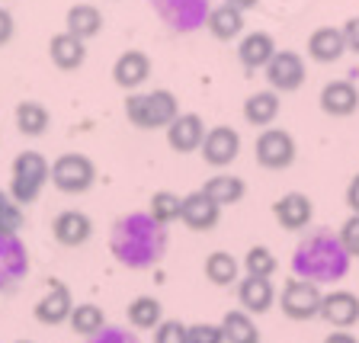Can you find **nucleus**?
<instances>
[{"label":"nucleus","instance_id":"1","mask_svg":"<svg viewBox=\"0 0 359 343\" xmlns=\"http://www.w3.org/2000/svg\"><path fill=\"white\" fill-rule=\"evenodd\" d=\"M109 250L128 269L154 267L167 250V224H161L151 212L122 215L109 231Z\"/></svg>","mask_w":359,"mask_h":343},{"label":"nucleus","instance_id":"2","mask_svg":"<svg viewBox=\"0 0 359 343\" xmlns=\"http://www.w3.org/2000/svg\"><path fill=\"white\" fill-rule=\"evenodd\" d=\"M350 260L353 257L344 250L340 238L330 228H318L311 231L292 254V273L295 279H308L314 285H327V283H340L350 273Z\"/></svg>","mask_w":359,"mask_h":343},{"label":"nucleus","instance_id":"3","mask_svg":"<svg viewBox=\"0 0 359 343\" xmlns=\"http://www.w3.org/2000/svg\"><path fill=\"white\" fill-rule=\"evenodd\" d=\"M177 116H180V100L164 87L144 90V93H128L126 97V119L135 128H144V132L167 128Z\"/></svg>","mask_w":359,"mask_h":343},{"label":"nucleus","instance_id":"4","mask_svg":"<svg viewBox=\"0 0 359 343\" xmlns=\"http://www.w3.org/2000/svg\"><path fill=\"white\" fill-rule=\"evenodd\" d=\"M52 180V164L42 151H20L13 157V170H10V199L16 206H29L39 199L45 183Z\"/></svg>","mask_w":359,"mask_h":343},{"label":"nucleus","instance_id":"5","mask_svg":"<svg viewBox=\"0 0 359 343\" xmlns=\"http://www.w3.org/2000/svg\"><path fill=\"white\" fill-rule=\"evenodd\" d=\"M52 183L58 193L81 196L97 183V167H93V161H90L87 154L67 151V154H61L52 164Z\"/></svg>","mask_w":359,"mask_h":343},{"label":"nucleus","instance_id":"6","mask_svg":"<svg viewBox=\"0 0 359 343\" xmlns=\"http://www.w3.org/2000/svg\"><path fill=\"white\" fill-rule=\"evenodd\" d=\"M254 154H257V164L266 167V170H285V167H292V161H295V138H292L285 128L269 126L257 135Z\"/></svg>","mask_w":359,"mask_h":343},{"label":"nucleus","instance_id":"7","mask_svg":"<svg viewBox=\"0 0 359 343\" xmlns=\"http://www.w3.org/2000/svg\"><path fill=\"white\" fill-rule=\"evenodd\" d=\"M321 299H324V292L318 289V285L308 283V279H295V276H292L289 283L283 285V292H279V305H283V311L289 314L292 321L318 318Z\"/></svg>","mask_w":359,"mask_h":343},{"label":"nucleus","instance_id":"8","mask_svg":"<svg viewBox=\"0 0 359 343\" xmlns=\"http://www.w3.org/2000/svg\"><path fill=\"white\" fill-rule=\"evenodd\" d=\"M29 276V250L20 234H0V292H13Z\"/></svg>","mask_w":359,"mask_h":343},{"label":"nucleus","instance_id":"9","mask_svg":"<svg viewBox=\"0 0 359 343\" xmlns=\"http://www.w3.org/2000/svg\"><path fill=\"white\" fill-rule=\"evenodd\" d=\"M263 71H266L269 87L279 90V93H292V90H299L305 83V61H302L299 52H289V48L273 55Z\"/></svg>","mask_w":359,"mask_h":343},{"label":"nucleus","instance_id":"10","mask_svg":"<svg viewBox=\"0 0 359 343\" xmlns=\"http://www.w3.org/2000/svg\"><path fill=\"white\" fill-rule=\"evenodd\" d=\"M205 122L196 116V112H180L177 119L167 126V144H170L177 154H193L202 148L205 142Z\"/></svg>","mask_w":359,"mask_h":343},{"label":"nucleus","instance_id":"11","mask_svg":"<svg viewBox=\"0 0 359 343\" xmlns=\"http://www.w3.org/2000/svg\"><path fill=\"white\" fill-rule=\"evenodd\" d=\"M199 151L209 167H228L241 154V135L231 126H215L205 132V142Z\"/></svg>","mask_w":359,"mask_h":343},{"label":"nucleus","instance_id":"12","mask_svg":"<svg viewBox=\"0 0 359 343\" xmlns=\"http://www.w3.org/2000/svg\"><path fill=\"white\" fill-rule=\"evenodd\" d=\"M71 308H74L71 289H67L65 283H52V285H48V292H45L42 299L36 302L32 314H36L39 324H48V328H55V324H65L67 318H71Z\"/></svg>","mask_w":359,"mask_h":343},{"label":"nucleus","instance_id":"13","mask_svg":"<svg viewBox=\"0 0 359 343\" xmlns=\"http://www.w3.org/2000/svg\"><path fill=\"white\" fill-rule=\"evenodd\" d=\"M222 218V209H218L215 202L209 196L202 193H189L183 196V206H180V222L187 224L189 231H212Z\"/></svg>","mask_w":359,"mask_h":343},{"label":"nucleus","instance_id":"14","mask_svg":"<svg viewBox=\"0 0 359 343\" xmlns=\"http://www.w3.org/2000/svg\"><path fill=\"white\" fill-rule=\"evenodd\" d=\"M318 318L334 324V330H350L353 324H359V299L353 292H327L321 299Z\"/></svg>","mask_w":359,"mask_h":343},{"label":"nucleus","instance_id":"15","mask_svg":"<svg viewBox=\"0 0 359 343\" xmlns=\"http://www.w3.org/2000/svg\"><path fill=\"white\" fill-rule=\"evenodd\" d=\"M52 231H55V241H58L61 247H83L90 241V234H93V222H90L87 212L65 209L55 215Z\"/></svg>","mask_w":359,"mask_h":343},{"label":"nucleus","instance_id":"16","mask_svg":"<svg viewBox=\"0 0 359 343\" xmlns=\"http://www.w3.org/2000/svg\"><path fill=\"white\" fill-rule=\"evenodd\" d=\"M273 215H276L279 228H285V231H305L314 215V206L305 193H285L283 199L273 202Z\"/></svg>","mask_w":359,"mask_h":343},{"label":"nucleus","instance_id":"17","mask_svg":"<svg viewBox=\"0 0 359 343\" xmlns=\"http://www.w3.org/2000/svg\"><path fill=\"white\" fill-rule=\"evenodd\" d=\"M148 77H151V58L144 52H138V48L122 52L119 58H116V65H112V81L119 83L122 90L142 87Z\"/></svg>","mask_w":359,"mask_h":343},{"label":"nucleus","instance_id":"18","mask_svg":"<svg viewBox=\"0 0 359 343\" xmlns=\"http://www.w3.org/2000/svg\"><path fill=\"white\" fill-rule=\"evenodd\" d=\"M238 302H241V311L263 314L276 305V289H273L269 279L244 276V279H238Z\"/></svg>","mask_w":359,"mask_h":343},{"label":"nucleus","instance_id":"19","mask_svg":"<svg viewBox=\"0 0 359 343\" xmlns=\"http://www.w3.org/2000/svg\"><path fill=\"white\" fill-rule=\"evenodd\" d=\"M344 52H346V42H344V32L337 26H318L308 36V55L318 65H334V61L344 58Z\"/></svg>","mask_w":359,"mask_h":343},{"label":"nucleus","instance_id":"20","mask_svg":"<svg viewBox=\"0 0 359 343\" xmlns=\"http://www.w3.org/2000/svg\"><path fill=\"white\" fill-rule=\"evenodd\" d=\"M318 103H321V109L327 112V116H353L359 106V90L353 87L350 81H330L324 83L321 97H318Z\"/></svg>","mask_w":359,"mask_h":343},{"label":"nucleus","instance_id":"21","mask_svg":"<svg viewBox=\"0 0 359 343\" xmlns=\"http://www.w3.org/2000/svg\"><path fill=\"white\" fill-rule=\"evenodd\" d=\"M48 55H52V65L58 71H77L87 61V45H83V39L71 36V32H58L48 42Z\"/></svg>","mask_w":359,"mask_h":343},{"label":"nucleus","instance_id":"22","mask_svg":"<svg viewBox=\"0 0 359 343\" xmlns=\"http://www.w3.org/2000/svg\"><path fill=\"white\" fill-rule=\"evenodd\" d=\"M276 55V42L269 32H250V36L241 39L238 45V58L247 71H257V67H266L269 58Z\"/></svg>","mask_w":359,"mask_h":343},{"label":"nucleus","instance_id":"23","mask_svg":"<svg viewBox=\"0 0 359 343\" xmlns=\"http://www.w3.org/2000/svg\"><path fill=\"white\" fill-rule=\"evenodd\" d=\"M205 26H209V32L218 42H231V39H238L241 32H244V13L234 10L231 4H218V7L209 10Z\"/></svg>","mask_w":359,"mask_h":343},{"label":"nucleus","instance_id":"24","mask_svg":"<svg viewBox=\"0 0 359 343\" xmlns=\"http://www.w3.org/2000/svg\"><path fill=\"white\" fill-rule=\"evenodd\" d=\"M279 116V97L276 90H257L244 100V119L257 128H269Z\"/></svg>","mask_w":359,"mask_h":343},{"label":"nucleus","instance_id":"25","mask_svg":"<svg viewBox=\"0 0 359 343\" xmlns=\"http://www.w3.org/2000/svg\"><path fill=\"white\" fill-rule=\"evenodd\" d=\"M202 193L209 196V199L215 202L218 209H224V206H234V202L244 199L247 183H244L241 177H234V173H215V177L205 180Z\"/></svg>","mask_w":359,"mask_h":343},{"label":"nucleus","instance_id":"26","mask_svg":"<svg viewBox=\"0 0 359 343\" xmlns=\"http://www.w3.org/2000/svg\"><path fill=\"white\" fill-rule=\"evenodd\" d=\"M100 29H103V13H100L93 4H74V7L67 10L65 32H71V36L87 42V39H93Z\"/></svg>","mask_w":359,"mask_h":343},{"label":"nucleus","instance_id":"27","mask_svg":"<svg viewBox=\"0 0 359 343\" xmlns=\"http://www.w3.org/2000/svg\"><path fill=\"white\" fill-rule=\"evenodd\" d=\"M16 128H20L22 135H29V138H39V135L48 132V126H52V112L45 109L39 100H22L20 106H16Z\"/></svg>","mask_w":359,"mask_h":343},{"label":"nucleus","instance_id":"28","mask_svg":"<svg viewBox=\"0 0 359 343\" xmlns=\"http://www.w3.org/2000/svg\"><path fill=\"white\" fill-rule=\"evenodd\" d=\"M241 263L234 254H228V250H212L209 257H205V279H209L212 285H234L241 279Z\"/></svg>","mask_w":359,"mask_h":343},{"label":"nucleus","instance_id":"29","mask_svg":"<svg viewBox=\"0 0 359 343\" xmlns=\"http://www.w3.org/2000/svg\"><path fill=\"white\" fill-rule=\"evenodd\" d=\"M126 318L135 330H157V324L164 321V305H161L154 295H138V299L128 305Z\"/></svg>","mask_w":359,"mask_h":343},{"label":"nucleus","instance_id":"30","mask_svg":"<svg viewBox=\"0 0 359 343\" xmlns=\"http://www.w3.org/2000/svg\"><path fill=\"white\" fill-rule=\"evenodd\" d=\"M222 334L224 343H260V330H257L254 318L241 308H234L222 318Z\"/></svg>","mask_w":359,"mask_h":343},{"label":"nucleus","instance_id":"31","mask_svg":"<svg viewBox=\"0 0 359 343\" xmlns=\"http://www.w3.org/2000/svg\"><path fill=\"white\" fill-rule=\"evenodd\" d=\"M67 324H71V330H74L77 337H93V334H100V330L106 328V314H103V308H100V305L83 302V305L71 308Z\"/></svg>","mask_w":359,"mask_h":343},{"label":"nucleus","instance_id":"32","mask_svg":"<svg viewBox=\"0 0 359 343\" xmlns=\"http://www.w3.org/2000/svg\"><path fill=\"white\" fill-rule=\"evenodd\" d=\"M244 273L247 276H260V279H269L273 273H276V267H279V260L273 257V250L269 247H263V244H257V247H250L247 250V257H244Z\"/></svg>","mask_w":359,"mask_h":343},{"label":"nucleus","instance_id":"33","mask_svg":"<svg viewBox=\"0 0 359 343\" xmlns=\"http://www.w3.org/2000/svg\"><path fill=\"white\" fill-rule=\"evenodd\" d=\"M180 206H183V199H180L177 193H170V189H161V193L151 196L148 212L161 224H170V222H177V218H180Z\"/></svg>","mask_w":359,"mask_h":343},{"label":"nucleus","instance_id":"34","mask_svg":"<svg viewBox=\"0 0 359 343\" xmlns=\"http://www.w3.org/2000/svg\"><path fill=\"white\" fill-rule=\"evenodd\" d=\"M154 343H189V328L180 321H161L154 330Z\"/></svg>","mask_w":359,"mask_h":343},{"label":"nucleus","instance_id":"35","mask_svg":"<svg viewBox=\"0 0 359 343\" xmlns=\"http://www.w3.org/2000/svg\"><path fill=\"white\" fill-rule=\"evenodd\" d=\"M340 244L350 257H359V215H350L344 224H340V231H337Z\"/></svg>","mask_w":359,"mask_h":343},{"label":"nucleus","instance_id":"36","mask_svg":"<svg viewBox=\"0 0 359 343\" xmlns=\"http://www.w3.org/2000/svg\"><path fill=\"white\" fill-rule=\"evenodd\" d=\"M22 228V206H16L13 199L0 209V234H20Z\"/></svg>","mask_w":359,"mask_h":343},{"label":"nucleus","instance_id":"37","mask_svg":"<svg viewBox=\"0 0 359 343\" xmlns=\"http://www.w3.org/2000/svg\"><path fill=\"white\" fill-rule=\"evenodd\" d=\"M87 343H142L128 328H103L100 334L87 337Z\"/></svg>","mask_w":359,"mask_h":343},{"label":"nucleus","instance_id":"38","mask_svg":"<svg viewBox=\"0 0 359 343\" xmlns=\"http://www.w3.org/2000/svg\"><path fill=\"white\" fill-rule=\"evenodd\" d=\"M189 343H224L222 324H193L189 328Z\"/></svg>","mask_w":359,"mask_h":343},{"label":"nucleus","instance_id":"39","mask_svg":"<svg viewBox=\"0 0 359 343\" xmlns=\"http://www.w3.org/2000/svg\"><path fill=\"white\" fill-rule=\"evenodd\" d=\"M340 32H344L346 52H356L359 55V16H350V20L340 26Z\"/></svg>","mask_w":359,"mask_h":343},{"label":"nucleus","instance_id":"40","mask_svg":"<svg viewBox=\"0 0 359 343\" xmlns=\"http://www.w3.org/2000/svg\"><path fill=\"white\" fill-rule=\"evenodd\" d=\"M13 29H16L13 13H10V10H4V7H0V45H7L10 39H13Z\"/></svg>","mask_w":359,"mask_h":343},{"label":"nucleus","instance_id":"41","mask_svg":"<svg viewBox=\"0 0 359 343\" xmlns=\"http://www.w3.org/2000/svg\"><path fill=\"white\" fill-rule=\"evenodd\" d=\"M346 206H350L353 215H359V173L350 180V187H346Z\"/></svg>","mask_w":359,"mask_h":343},{"label":"nucleus","instance_id":"42","mask_svg":"<svg viewBox=\"0 0 359 343\" xmlns=\"http://www.w3.org/2000/svg\"><path fill=\"white\" fill-rule=\"evenodd\" d=\"M324 343H359V340L350 334V330H334V334H330Z\"/></svg>","mask_w":359,"mask_h":343},{"label":"nucleus","instance_id":"43","mask_svg":"<svg viewBox=\"0 0 359 343\" xmlns=\"http://www.w3.org/2000/svg\"><path fill=\"white\" fill-rule=\"evenodd\" d=\"M224 4H231L234 10H241V13H247V10H254L260 0H224Z\"/></svg>","mask_w":359,"mask_h":343},{"label":"nucleus","instance_id":"44","mask_svg":"<svg viewBox=\"0 0 359 343\" xmlns=\"http://www.w3.org/2000/svg\"><path fill=\"white\" fill-rule=\"evenodd\" d=\"M7 202H10V193H4V189H0V209H4Z\"/></svg>","mask_w":359,"mask_h":343},{"label":"nucleus","instance_id":"45","mask_svg":"<svg viewBox=\"0 0 359 343\" xmlns=\"http://www.w3.org/2000/svg\"><path fill=\"white\" fill-rule=\"evenodd\" d=\"M16 343H29V340H16Z\"/></svg>","mask_w":359,"mask_h":343}]
</instances>
